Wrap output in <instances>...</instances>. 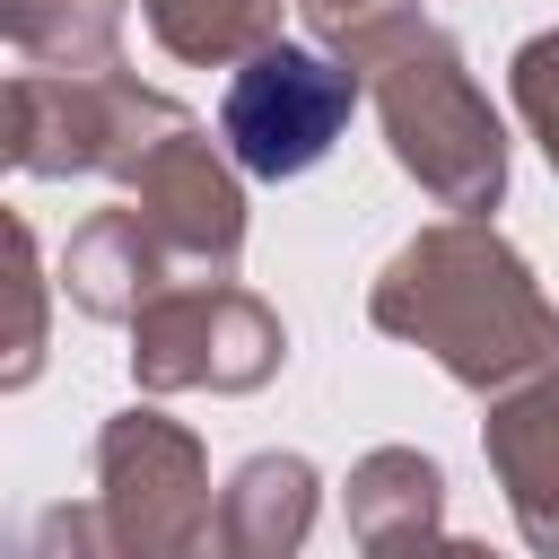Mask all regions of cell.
<instances>
[{
  "label": "cell",
  "mask_w": 559,
  "mask_h": 559,
  "mask_svg": "<svg viewBox=\"0 0 559 559\" xmlns=\"http://www.w3.org/2000/svg\"><path fill=\"white\" fill-rule=\"evenodd\" d=\"M349 122V79L323 52L271 44L245 61V79L227 87V140L253 175H297L332 148V131Z\"/></svg>",
  "instance_id": "cell-1"
}]
</instances>
